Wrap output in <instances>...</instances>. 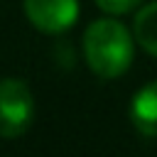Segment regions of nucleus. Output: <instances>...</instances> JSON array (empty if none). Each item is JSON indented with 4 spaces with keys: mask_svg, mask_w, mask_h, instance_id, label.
I'll return each instance as SVG.
<instances>
[{
    "mask_svg": "<svg viewBox=\"0 0 157 157\" xmlns=\"http://www.w3.org/2000/svg\"><path fill=\"white\" fill-rule=\"evenodd\" d=\"M142 0H96V5L110 15H123V12H130L132 7H137Z\"/></svg>",
    "mask_w": 157,
    "mask_h": 157,
    "instance_id": "nucleus-6",
    "label": "nucleus"
},
{
    "mask_svg": "<svg viewBox=\"0 0 157 157\" xmlns=\"http://www.w3.org/2000/svg\"><path fill=\"white\" fill-rule=\"evenodd\" d=\"M25 12L29 22L42 32H64L76 22V0H25Z\"/></svg>",
    "mask_w": 157,
    "mask_h": 157,
    "instance_id": "nucleus-3",
    "label": "nucleus"
},
{
    "mask_svg": "<svg viewBox=\"0 0 157 157\" xmlns=\"http://www.w3.org/2000/svg\"><path fill=\"white\" fill-rule=\"evenodd\" d=\"M83 54L93 74L115 78L132 61V37L118 20H96L83 34Z\"/></svg>",
    "mask_w": 157,
    "mask_h": 157,
    "instance_id": "nucleus-1",
    "label": "nucleus"
},
{
    "mask_svg": "<svg viewBox=\"0 0 157 157\" xmlns=\"http://www.w3.org/2000/svg\"><path fill=\"white\" fill-rule=\"evenodd\" d=\"M135 39L137 44L157 56V2L145 5L135 17Z\"/></svg>",
    "mask_w": 157,
    "mask_h": 157,
    "instance_id": "nucleus-5",
    "label": "nucleus"
},
{
    "mask_svg": "<svg viewBox=\"0 0 157 157\" xmlns=\"http://www.w3.org/2000/svg\"><path fill=\"white\" fill-rule=\"evenodd\" d=\"M130 118H132V125L142 135L157 137V81L142 86L132 96Z\"/></svg>",
    "mask_w": 157,
    "mask_h": 157,
    "instance_id": "nucleus-4",
    "label": "nucleus"
},
{
    "mask_svg": "<svg viewBox=\"0 0 157 157\" xmlns=\"http://www.w3.org/2000/svg\"><path fill=\"white\" fill-rule=\"evenodd\" d=\"M34 118V98L25 81L2 78L0 81V137H20Z\"/></svg>",
    "mask_w": 157,
    "mask_h": 157,
    "instance_id": "nucleus-2",
    "label": "nucleus"
}]
</instances>
